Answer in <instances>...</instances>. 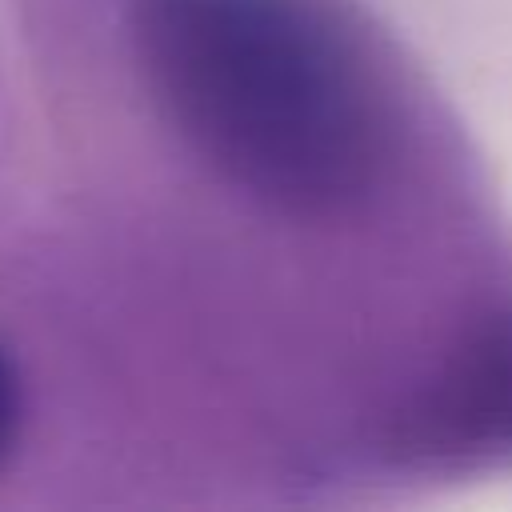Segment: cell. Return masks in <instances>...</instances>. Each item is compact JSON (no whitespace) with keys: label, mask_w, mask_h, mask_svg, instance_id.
Segmentation results:
<instances>
[{"label":"cell","mask_w":512,"mask_h":512,"mask_svg":"<svg viewBox=\"0 0 512 512\" xmlns=\"http://www.w3.org/2000/svg\"><path fill=\"white\" fill-rule=\"evenodd\" d=\"M132 32L172 124L252 200L336 216L380 180L384 104L324 0H132Z\"/></svg>","instance_id":"6da1fadb"},{"label":"cell","mask_w":512,"mask_h":512,"mask_svg":"<svg viewBox=\"0 0 512 512\" xmlns=\"http://www.w3.org/2000/svg\"><path fill=\"white\" fill-rule=\"evenodd\" d=\"M392 460L512 464V312L492 316L396 420Z\"/></svg>","instance_id":"7a4b0ae2"},{"label":"cell","mask_w":512,"mask_h":512,"mask_svg":"<svg viewBox=\"0 0 512 512\" xmlns=\"http://www.w3.org/2000/svg\"><path fill=\"white\" fill-rule=\"evenodd\" d=\"M16 428H20V380L0 348V460L8 456V448L16 440Z\"/></svg>","instance_id":"3957f363"}]
</instances>
